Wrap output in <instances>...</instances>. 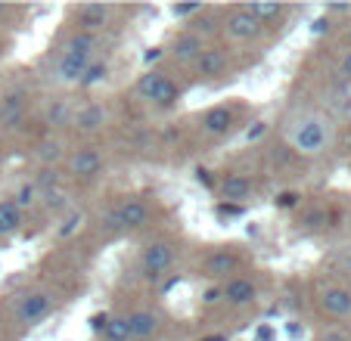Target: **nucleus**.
Instances as JSON below:
<instances>
[{
	"label": "nucleus",
	"mask_w": 351,
	"mask_h": 341,
	"mask_svg": "<svg viewBox=\"0 0 351 341\" xmlns=\"http://www.w3.org/2000/svg\"><path fill=\"white\" fill-rule=\"evenodd\" d=\"M289 143L302 155H320L332 143V125L324 115H305L298 125L289 127Z\"/></svg>",
	"instance_id": "nucleus-1"
},
{
	"label": "nucleus",
	"mask_w": 351,
	"mask_h": 341,
	"mask_svg": "<svg viewBox=\"0 0 351 341\" xmlns=\"http://www.w3.org/2000/svg\"><path fill=\"white\" fill-rule=\"evenodd\" d=\"M93 50H97V34H87V31L75 34L66 44V50H62L60 62H56V78L66 81V84H78L81 75L90 66Z\"/></svg>",
	"instance_id": "nucleus-2"
},
{
	"label": "nucleus",
	"mask_w": 351,
	"mask_h": 341,
	"mask_svg": "<svg viewBox=\"0 0 351 341\" xmlns=\"http://www.w3.org/2000/svg\"><path fill=\"white\" fill-rule=\"evenodd\" d=\"M50 307H53V295H50V292H44V289L28 292V295L16 304V323H19V326H34L38 320H44V316L50 314Z\"/></svg>",
	"instance_id": "nucleus-3"
},
{
	"label": "nucleus",
	"mask_w": 351,
	"mask_h": 341,
	"mask_svg": "<svg viewBox=\"0 0 351 341\" xmlns=\"http://www.w3.org/2000/svg\"><path fill=\"white\" fill-rule=\"evenodd\" d=\"M171 261H174V249L168 242L146 245V251H143V273L149 276V279H159V276L171 267Z\"/></svg>",
	"instance_id": "nucleus-4"
},
{
	"label": "nucleus",
	"mask_w": 351,
	"mask_h": 341,
	"mask_svg": "<svg viewBox=\"0 0 351 341\" xmlns=\"http://www.w3.org/2000/svg\"><path fill=\"white\" fill-rule=\"evenodd\" d=\"M227 34H230L233 40H252V38H258L261 34V25L255 22V16H249L243 7L239 10H233L230 16H227Z\"/></svg>",
	"instance_id": "nucleus-5"
},
{
	"label": "nucleus",
	"mask_w": 351,
	"mask_h": 341,
	"mask_svg": "<svg viewBox=\"0 0 351 341\" xmlns=\"http://www.w3.org/2000/svg\"><path fill=\"white\" fill-rule=\"evenodd\" d=\"M99 168H103V155H99L97 149H90V146H87V149H78L72 158H69V170L81 180L97 177Z\"/></svg>",
	"instance_id": "nucleus-6"
},
{
	"label": "nucleus",
	"mask_w": 351,
	"mask_h": 341,
	"mask_svg": "<svg viewBox=\"0 0 351 341\" xmlns=\"http://www.w3.org/2000/svg\"><path fill=\"white\" fill-rule=\"evenodd\" d=\"M115 217H119L121 230H140V227L149 223V208L143 202H137V199H128V202H121L115 208Z\"/></svg>",
	"instance_id": "nucleus-7"
},
{
	"label": "nucleus",
	"mask_w": 351,
	"mask_h": 341,
	"mask_svg": "<svg viewBox=\"0 0 351 341\" xmlns=\"http://www.w3.org/2000/svg\"><path fill=\"white\" fill-rule=\"evenodd\" d=\"M202 50H206V40L199 38L196 31H186V34H180L178 40H174V47H171V53H174V60L178 62H184V66H193V62L202 56Z\"/></svg>",
	"instance_id": "nucleus-8"
},
{
	"label": "nucleus",
	"mask_w": 351,
	"mask_h": 341,
	"mask_svg": "<svg viewBox=\"0 0 351 341\" xmlns=\"http://www.w3.org/2000/svg\"><path fill=\"white\" fill-rule=\"evenodd\" d=\"M320 307L330 316H348L351 314V292L342 286H330L320 292Z\"/></svg>",
	"instance_id": "nucleus-9"
},
{
	"label": "nucleus",
	"mask_w": 351,
	"mask_h": 341,
	"mask_svg": "<svg viewBox=\"0 0 351 341\" xmlns=\"http://www.w3.org/2000/svg\"><path fill=\"white\" fill-rule=\"evenodd\" d=\"M255 295H258V292H255V286L249 279H230L224 289H221V298H224L227 304H233V307H245V304H252Z\"/></svg>",
	"instance_id": "nucleus-10"
},
{
	"label": "nucleus",
	"mask_w": 351,
	"mask_h": 341,
	"mask_svg": "<svg viewBox=\"0 0 351 341\" xmlns=\"http://www.w3.org/2000/svg\"><path fill=\"white\" fill-rule=\"evenodd\" d=\"M78 16H81L84 31L93 34L97 28H103L109 19H112V7H109V3H84V7L78 10Z\"/></svg>",
	"instance_id": "nucleus-11"
},
{
	"label": "nucleus",
	"mask_w": 351,
	"mask_h": 341,
	"mask_svg": "<svg viewBox=\"0 0 351 341\" xmlns=\"http://www.w3.org/2000/svg\"><path fill=\"white\" fill-rule=\"evenodd\" d=\"M230 125H233V112L227 109V105H215V109H208L206 115H202V131L212 134V137L227 134Z\"/></svg>",
	"instance_id": "nucleus-12"
},
{
	"label": "nucleus",
	"mask_w": 351,
	"mask_h": 341,
	"mask_svg": "<svg viewBox=\"0 0 351 341\" xmlns=\"http://www.w3.org/2000/svg\"><path fill=\"white\" fill-rule=\"evenodd\" d=\"M193 66H196V72L202 75V78H215V75L224 72L227 53L224 50H215V47H206V50H202V56H199Z\"/></svg>",
	"instance_id": "nucleus-13"
},
{
	"label": "nucleus",
	"mask_w": 351,
	"mask_h": 341,
	"mask_svg": "<svg viewBox=\"0 0 351 341\" xmlns=\"http://www.w3.org/2000/svg\"><path fill=\"white\" fill-rule=\"evenodd\" d=\"M128 329H131V338H153L159 332V316L149 310H137L128 316Z\"/></svg>",
	"instance_id": "nucleus-14"
},
{
	"label": "nucleus",
	"mask_w": 351,
	"mask_h": 341,
	"mask_svg": "<svg viewBox=\"0 0 351 341\" xmlns=\"http://www.w3.org/2000/svg\"><path fill=\"white\" fill-rule=\"evenodd\" d=\"M249 192H252V184H249L243 174H227V177L221 180V196H224L227 202H245Z\"/></svg>",
	"instance_id": "nucleus-15"
},
{
	"label": "nucleus",
	"mask_w": 351,
	"mask_h": 341,
	"mask_svg": "<svg viewBox=\"0 0 351 341\" xmlns=\"http://www.w3.org/2000/svg\"><path fill=\"white\" fill-rule=\"evenodd\" d=\"M243 10L249 16H255L258 25H274V22H280L286 13L283 3H249V7H243Z\"/></svg>",
	"instance_id": "nucleus-16"
},
{
	"label": "nucleus",
	"mask_w": 351,
	"mask_h": 341,
	"mask_svg": "<svg viewBox=\"0 0 351 341\" xmlns=\"http://www.w3.org/2000/svg\"><path fill=\"white\" fill-rule=\"evenodd\" d=\"M22 230V211L16 208V202H0V236H13Z\"/></svg>",
	"instance_id": "nucleus-17"
},
{
	"label": "nucleus",
	"mask_w": 351,
	"mask_h": 341,
	"mask_svg": "<svg viewBox=\"0 0 351 341\" xmlns=\"http://www.w3.org/2000/svg\"><path fill=\"white\" fill-rule=\"evenodd\" d=\"M233 270H237V255H230V251H215V255L206 261V273L215 276V279L233 273Z\"/></svg>",
	"instance_id": "nucleus-18"
},
{
	"label": "nucleus",
	"mask_w": 351,
	"mask_h": 341,
	"mask_svg": "<svg viewBox=\"0 0 351 341\" xmlns=\"http://www.w3.org/2000/svg\"><path fill=\"white\" fill-rule=\"evenodd\" d=\"M103 118H106V112H103V105H87V109L78 112V118H75V127L84 134H93L103 127Z\"/></svg>",
	"instance_id": "nucleus-19"
},
{
	"label": "nucleus",
	"mask_w": 351,
	"mask_h": 341,
	"mask_svg": "<svg viewBox=\"0 0 351 341\" xmlns=\"http://www.w3.org/2000/svg\"><path fill=\"white\" fill-rule=\"evenodd\" d=\"M165 81H168V75H162V72H149V75H143V78L137 81V93L143 99H149L153 103L156 97H159V90L165 87Z\"/></svg>",
	"instance_id": "nucleus-20"
},
{
	"label": "nucleus",
	"mask_w": 351,
	"mask_h": 341,
	"mask_svg": "<svg viewBox=\"0 0 351 341\" xmlns=\"http://www.w3.org/2000/svg\"><path fill=\"white\" fill-rule=\"evenodd\" d=\"M22 93H10L7 99H3V105H0V125L13 127L16 121H22Z\"/></svg>",
	"instance_id": "nucleus-21"
},
{
	"label": "nucleus",
	"mask_w": 351,
	"mask_h": 341,
	"mask_svg": "<svg viewBox=\"0 0 351 341\" xmlns=\"http://www.w3.org/2000/svg\"><path fill=\"white\" fill-rule=\"evenodd\" d=\"M109 341H128L131 338V329H128V316H109L106 329H103Z\"/></svg>",
	"instance_id": "nucleus-22"
},
{
	"label": "nucleus",
	"mask_w": 351,
	"mask_h": 341,
	"mask_svg": "<svg viewBox=\"0 0 351 341\" xmlns=\"http://www.w3.org/2000/svg\"><path fill=\"white\" fill-rule=\"evenodd\" d=\"M106 75H109L106 62H90V66H87V72L81 75L78 84L81 87H93V84H99V81H106Z\"/></svg>",
	"instance_id": "nucleus-23"
},
{
	"label": "nucleus",
	"mask_w": 351,
	"mask_h": 341,
	"mask_svg": "<svg viewBox=\"0 0 351 341\" xmlns=\"http://www.w3.org/2000/svg\"><path fill=\"white\" fill-rule=\"evenodd\" d=\"M34 196H38V190H34V184H25V186H22V190L19 192H16V199H13V202H16V208H32V205H34Z\"/></svg>",
	"instance_id": "nucleus-24"
},
{
	"label": "nucleus",
	"mask_w": 351,
	"mask_h": 341,
	"mask_svg": "<svg viewBox=\"0 0 351 341\" xmlns=\"http://www.w3.org/2000/svg\"><path fill=\"white\" fill-rule=\"evenodd\" d=\"M66 118H69V105L62 103V99L50 112H47V121H50V125H66Z\"/></svg>",
	"instance_id": "nucleus-25"
},
{
	"label": "nucleus",
	"mask_w": 351,
	"mask_h": 341,
	"mask_svg": "<svg viewBox=\"0 0 351 341\" xmlns=\"http://www.w3.org/2000/svg\"><path fill=\"white\" fill-rule=\"evenodd\" d=\"M171 13L178 16V19H186V16H196V13H202V3H174V7H171Z\"/></svg>",
	"instance_id": "nucleus-26"
},
{
	"label": "nucleus",
	"mask_w": 351,
	"mask_h": 341,
	"mask_svg": "<svg viewBox=\"0 0 351 341\" xmlns=\"http://www.w3.org/2000/svg\"><path fill=\"white\" fill-rule=\"evenodd\" d=\"M40 158L44 162H56L60 158V143H44L40 146Z\"/></svg>",
	"instance_id": "nucleus-27"
},
{
	"label": "nucleus",
	"mask_w": 351,
	"mask_h": 341,
	"mask_svg": "<svg viewBox=\"0 0 351 341\" xmlns=\"http://www.w3.org/2000/svg\"><path fill=\"white\" fill-rule=\"evenodd\" d=\"M339 78H342V81H348V84H351V50L345 53V56H342V62H339Z\"/></svg>",
	"instance_id": "nucleus-28"
},
{
	"label": "nucleus",
	"mask_w": 351,
	"mask_h": 341,
	"mask_svg": "<svg viewBox=\"0 0 351 341\" xmlns=\"http://www.w3.org/2000/svg\"><path fill=\"white\" fill-rule=\"evenodd\" d=\"M62 205H66V196H62V192H47V208L53 211V208H62Z\"/></svg>",
	"instance_id": "nucleus-29"
},
{
	"label": "nucleus",
	"mask_w": 351,
	"mask_h": 341,
	"mask_svg": "<svg viewBox=\"0 0 351 341\" xmlns=\"http://www.w3.org/2000/svg\"><path fill=\"white\" fill-rule=\"evenodd\" d=\"M324 31H330V16H320V19L311 22V34H324Z\"/></svg>",
	"instance_id": "nucleus-30"
},
{
	"label": "nucleus",
	"mask_w": 351,
	"mask_h": 341,
	"mask_svg": "<svg viewBox=\"0 0 351 341\" xmlns=\"http://www.w3.org/2000/svg\"><path fill=\"white\" fill-rule=\"evenodd\" d=\"M326 223V214L324 211H311V214L305 217V227H324Z\"/></svg>",
	"instance_id": "nucleus-31"
},
{
	"label": "nucleus",
	"mask_w": 351,
	"mask_h": 341,
	"mask_svg": "<svg viewBox=\"0 0 351 341\" xmlns=\"http://www.w3.org/2000/svg\"><path fill=\"white\" fill-rule=\"evenodd\" d=\"M81 223V214H69V220H66V227H62V236H69V233H75V227Z\"/></svg>",
	"instance_id": "nucleus-32"
},
{
	"label": "nucleus",
	"mask_w": 351,
	"mask_h": 341,
	"mask_svg": "<svg viewBox=\"0 0 351 341\" xmlns=\"http://www.w3.org/2000/svg\"><path fill=\"white\" fill-rule=\"evenodd\" d=\"M295 202H298V196H295V192H283V196L277 199V205H280V208H292V205H295Z\"/></svg>",
	"instance_id": "nucleus-33"
},
{
	"label": "nucleus",
	"mask_w": 351,
	"mask_h": 341,
	"mask_svg": "<svg viewBox=\"0 0 351 341\" xmlns=\"http://www.w3.org/2000/svg\"><path fill=\"white\" fill-rule=\"evenodd\" d=\"M106 323H109V316H106V314H97V316H90V326L97 329V332H103V329H106Z\"/></svg>",
	"instance_id": "nucleus-34"
},
{
	"label": "nucleus",
	"mask_w": 351,
	"mask_h": 341,
	"mask_svg": "<svg viewBox=\"0 0 351 341\" xmlns=\"http://www.w3.org/2000/svg\"><path fill=\"white\" fill-rule=\"evenodd\" d=\"M326 13H332V16H345V13H351V7H348V3H332V7H326Z\"/></svg>",
	"instance_id": "nucleus-35"
},
{
	"label": "nucleus",
	"mask_w": 351,
	"mask_h": 341,
	"mask_svg": "<svg viewBox=\"0 0 351 341\" xmlns=\"http://www.w3.org/2000/svg\"><path fill=\"white\" fill-rule=\"evenodd\" d=\"M215 31V22L212 19H206V22H199V25H196V34H199V38H202V34H212Z\"/></svg>",
	"instance_id": "nucleus-36"
},
{
	"label": "nucleus",
	"mask_w": 351,
	"mask_h": 341,
	"mask_svg": "<svg viewBox=\"0 0 351 341\" xmlns=\"http://www.w3.org/2000/svg\"><path fill=\"white\" fill-rule=\"evenodd\" d=\"M317 341H348V335L345 332H326V335H320Z\"/></svg>",
	"instance_id": "nucleus-37"
},
{
	"label": "nucleus",
	"mask_w": 351,
	"mask_h": 341,
	"mask_svg": "<svg viewBox=\"0 0 351 341\" xmlns=\"http://www.w3.org/2000/svg\"><path fill=\"white\" fill-rule=\"evenodd\" d=\"M196 180H199V184H212V174H208V170H196Z\"/></svg>",
	"instance_id": "nucleus-38"
},
{
	"label": "nucleus",
	"mask_w": 351,
	"mask_h": 341,
	"mask_svg": "<svg viewBox=\"0 0 351 341\" xmlns=\"http://www.w3.org/2000/svg\"><path fill=\"white\" fill-rule=\"evenodd\" d=\"M261 134H265V125H261V121H258V125H255L252 131H249V140H258Z\"/></svg>",
	"instance_id": "nucleus-39"
},
{
	"label": "nucleus",
	"mask_w": 351,
	"mask_h": 341,
	"mask_svg": "<svg viewBox=\"0 0 351 341\" xmlns=\"http://www.w3.org/2000/svg\"><path fill=\"white\" fill-rule=\"evenodd\" d=\"M159 56H162V50H159V47H156V50H149V53H146L143 60H146V62H156V60H159Z\"/></svg>",
	"instance_id": "nucleus-40"
},
{
	"label": "nucleus",
	"mask_w": 351,
	"mask_h": 341,
	"mask_svg": "<svg viewBox=\"0 0 351 341\" xmlns=\"http://www.w3.org/2000/svg\"><path fill=\"white\" fill-rule=\"evenodd\" d=\"M206 301H208V304H215V301H221V292H218V289H215V292H208V295H206Z\"/></svg>",
	"instance_id": "nucleus-41"
},
{
	"label": "nucleus",
	"mask_w": 351,
	"mask_h": 341,
	"mask_svg": "<svg viewBox=\"0 0 351 341\" xmlns=\"http://www.w3.org/2000/svg\"><path fill=\"white\" fill-rule=\"evenodd\" d=\"M202 341H227L224 335H208V338H202Z\"/></svg>",
	"instance_id": "nucleus-42"
},
{
	"label": "nucleus",
	"mask_w": 351,
	"mask_h": 341,
	"mask_svg": "<svg viewBox=\"0 0 351 341\" xmlns=\"http://www.w3.org/2000/svg\"><path fill=\"white\" fill-rule=\"evenodd\" d=\"M348 44H351V28H348Z\"/></svg>",
	"instance_id": "nucleus-43"
},
{
	"label": "nucleus",
	"mask_w": 351,
	"mask_h": 341,
	"mask_svg": "<svg viewBox=\"0 0 351 341\" xmlns=\"http://www.w3.org/2000/svg\"><path fill=\"white\" fill-rule=\"evenodd\" d=\"M348 270H351V255H348Z\"/></svg>",
	"instance_id": "nucleus-44"
}]
</instances>
